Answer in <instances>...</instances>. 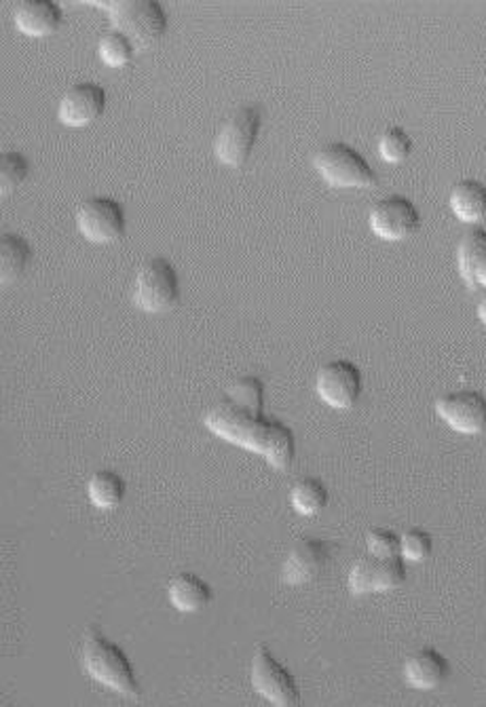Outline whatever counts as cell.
<instances>
[{
  "mask_svg": "<svg viewBox=\"0 0 486 707\" xmlns=\"http://www.w3.org/2000/svg\"><path fill=\"white\" fill-rule=\"evenodd\" d=\"M413 151V137L402 125H389L379 137V153L391 163L402 161Z\"/></svg>",
  "mask_w": 486,
  "mask_h": 707,
  "instance_id": "cell-25",
  "label": "cell"
},
{
  "mask_svg": "<svg viewBox=\"0 0 486 707\" xmlns=\"http://www.w3.org/2000/svg\"><path fill=\"white\" fill-rule=\"evenodd\" d=\"M250 680L260 697H264L273 706L292 707L300 704V688L296 678L264 644H259L252 655Z\"/></svg>",
  "mask_w": 486,
  "mask_h": 707,
  "instance_id": "cell-7",
  "label": "cell"
},
{
  "mask_svg": "<svg viewBox=\"0 0 486 707\" xmlns=\"http://www.w3.org/2000/svg\"><path fill=\"white\" fill-rule=\"evenodd\" d=\"M81 666L92 680L102 686L123 695V697H142V686L138 682L135 670L131 666L128 652L117 643L104 636V632L90 625L81 643Z\"/></svg>",
  "mask_w": 486,
  "mask_h": 707,
  "instance_id": "cell-2",
  "label": "cell"
},
{
  "mask_svg": "<svg viewBox=\"0 0 486 707\" xmlns=\"http://www.w3.org/2000/svg\"><path fill=\"white\" fill-rule=\"evenodd\" d=\"M457 266L470 288H485L486 290L485 228L476 226L463 235V239L459 241V248H457Z\"/></svg>",
  "mask_w": 486,
  "mask_h": 707,
  "instance_id": "cell-17",
  "label": "cell"
},
{
  "mask_svg": "<svg viewBox=\"0 0 486 707\" xmlns=\"http://www.w3.org/2000/svg\"><path fill=\"white\" fill-rule=\"evenodd\" d=\"M478 317L486 323V290L483 291V296L478 300Z\"/></svg>",
  "mask_w": 486,
  "mask_h": 707,
  "instance_id": "cell-28",
  "label": "cell"
},
{
  "mask_svg": "<svg viewBox=\"0 0 486 707\" xmlns=\"http://www.w3.org/2000/svg\"><path fill=\"white\" fill-rule=\"evenodd\" d=\"M454 216L463 223L476 225L486 218V184L476 178H461L451 191Z\"/></svg>",
  "mask_w": 486,
  "mask_h": 707,
  "instance_id": "cell-19",
  "label": "cell"
},
{
  "mask_svg": "<svg viewBox=\"0 0 486 707\" xmlns=\"http://www.w3.org/2000/svg\"><path fill=\"white\" fill-rule=\"evenodd\" d=\"M87 494L97 510H115L126 496V480L112 469H102L87 483Z\"/></svg>",
  "mask_w": 486,
  "mask_h": 707,
  "instance_id": "cell-22",
  "label": "cell"
},
{
  "mask_svg": "<svg viewBox=\"0 0 486 707\" xmlns=\"http://www.w3.org/2000/svg\"><path fill=\"white\" fill-rule=\"evenodd\" d=\"M436 412L459 433H481L486 429V395L474 388H459L436 399Z\"/></svg>",
  "mask_w": 486,
  "mask_h": 707,
  "instance_id": "cell-11",
  "label": "cell"
},
{
  "mask_svg": "<svg viewBox=\"0 0 486 707\" xmlns=\"http://www.w3.org/2000/svg\"><path fill=\"white\" fill-rule=\"evenodd\" d=\"M205 427L239 448L257 452L275 469H288L296 456L291 427L264 415V383L246 374L227 386L225 397L203 418Z\"/></svg>",
  "mask_w": 486,
  "mask_h": 707,
  "instance_id": "cell-1",
  "label": "cell"
},
{
  "mask_svg": "<svg viewBox=\"0 0 486 707\" xmlns=\"http://www.w3.org/2000/svg\"><path fill=\"white\" fill-rule=\"evenodd\" d=\"M106 108V89L94 81L70 85L58 104V117L68 125H85L97 119Z\"/></svg>",
  "mask_w": 486,
  "mask_h": 707,
  "instance_id": "cell-14",
  "label": "cell"
},
{
  "mask_svg": "<svg viewBox=\"0 0 486 707\" xmlns=\"http://www.w3.org/2000/svg\"><path fill=\"white\" fill-rule=\"evenodd\" d=\"M366 547L372 555H398L400 553V537L388 528H372L366 535Z\"/></svg>",
  "mask_w": 486,
  "mask_h": 707,
  "instance_id": "cell-27",
  "label": "cell"
},
{
  "mask_svg": "<svg viewBox=\"0 0 486 707\" xmlns=\"http://www.w3.org/2000/svg\"><path fill=\"white\" fill-rule=\"evenodd\" d=\"M330 492L320 478L307 476L296 480L291 490V503L294 512L300 515L322 514L328 505Z\"/></svg>",
  "mask_w": 486,
  "mask_h": 707,
  "instance_id": "cell-21",
  "label": "cell"
},
{
  "mask_svg": "<svg viewBox=\"0 0 486 707\" xmlns=\"http://www.w3.org/2000/svg\"><path fill=\"white\" fill-rule=\"evenodd\" d=\"M400 553L408 562H425L434 553V539L422 528H411L400 539Z\"/></svg>",
  "mask_w": 486,
  "mask_h": 707,
  "instance_id": "cell-26",
  "label": "cell"
},
{
  "mask_svg": "<svg viewBox=\"0 0 486 707\" xmlns=\"http://www.w3.org/2000/svg\"><path fill=\"white\" fill-rule=\"evenodd\" d=\"M31 173V163L28 159L17 153V151H7L0 157V191L9 193L17 189Z\"/></svg>",
  "mask_w": 486,
  "mask_h": 707,
  "instance_id": "cell-24",
  "label": "cell"
},
{
  "mask_svg": "<svg viewBox=\"0 0 486 707\" xmlns=\"http://www.w3.org/2000/svg\"><path fill=\"white\" fill-rule=\"evenodd\" d=\"M167 598L176 611L199 612L212 602L214 591H212L210 583L201 579L199 575L182 573L169 580Z\"/></svg>",
  "mask_w": 486,
  "mask_h": 707,
  "instance_id": "cell-18",
  "label": "cell"
},
{
  "mask_svg": "<svg viewBox=\"0 0 486 707\" xmlns=\"http://www.w3.org/2000/svg\"><path fill=\"white\" fill-rule=\"evenodd\" d=\"M449 674H451L449 659L431 646L419 648L404 663V678H406L408 686L419 688V691L438 688L449 678Z\"/></svg>",
  "mask_w": 486,
  "mask_h": 707,
  "instance_id": "cell-15",
  "label": "cell"
},
{
  "mask_svg": "<svg viewBox=\"0 0 486 707\" xmlns=\"http://www.w3.org/2000/svg\"><path fill=\"white\" fill-rule=\"evenodd\" d=\"M406 580V564L404 558L398 555H372L359 558L354 568L349 571V591L354 596H366V594H381L391 591Z\"/></svg>",
  "mask_w": 486,
  "mask_h": 707,
  "instance_id": "cell-10",
  "label": "cell"
},
{
  "mask_svg": "<svg viewBox=\"0 0 486 707\" xmlns=\"http://www.w3.org/2000/svg\"><path fill=\"white\" fill-rule=\"evenodd\" d=\"M97 51L102 56L104 62L112 65L128 64L133 58L135 51V43L131 40L128 34L119 28H110L99 36L97 43Z\"/></svg>",
  "mask_w": 486,
  "mask_h": 707,
  "instance_id": "cell-23",
  "label": "cell"
},
{
  "mask_svg": "<svg viewBox=\"0 0 486 707\" xmlns=\"http://www.w3.org/2000/svg\"><path fill=\"white\" fill-rule=\"evenodd\" d=\"M316 388L328 406L352 408L361 393V370L349 359H332L320 368Z\"/></svg>",
  "mask_w": 486,
  "mask_h": 707,
  "instance_id": "cell-12",
  "label": "cell"
},
{
  "mask_svg": "<svg viewBox=\"0 0 486 707\" xmlns=\"http://www.w3.org/2000/svg\"><path fill=\"white\" fill-rule=\"evenodd\" d=\"M313 165L334 187H372L379 180L368 159L341 140L322 144L313 155Z\"/></svg>",
  "mask_w": 486,
  "mask_h": 707,
  "instance_id": "cell-5",
  "label": "cell"
},
{
  "mask_svg": "<svg viewBox=\"0 0 486 707\" xmlns=\"http://www.w3.org/2000/svg\"><path fill=\"white\" fill-rule=\"evenodd\" d=\"M262 128V112L257 104L233 108L214 133V153L227 165L239 167L248 161Z\"/></svg>",
  "mask_w": 486,
  "mask_h": 707,
  "instance_id": "cell-4",
  "label": "cell"
},
{
  "mask_svg": "<svg viewBox=\"0 0 486 707\" xmlns=\"http://www.w3.org/2000/svg\"><path fill=\"white\" fill-rule=\"evenodd\" d=\"M33 260L31 243L17 232H2L0 237V279L4 284L24 275Z\"/></svg>",
  "mask_w": 486,
  "mask_h": 707,
  "instance_id": "cell-20",
  "label": "cell"
},
{
  "mask_svg": "<svg viewBox=\"0 0 486 707\" xmlns=\"http://www.w3.org/2000/svg\"><path fill=\"white\" fill-rule=\"evenodd\" d=\"M76 228L94 243H110L126 232V212L121 203L108 194H92L76 207Z\"/></svg>",
  "mask_w": 486,
  "mask_h": 707,
  "instance_id": "cell-8",
  "label": "cell"
},
{
  "mask_svg": "<svg viewBox=\"0 0 486 707\" xmlns=\"http://www.w3.org/2000/svg\"><path fill=\"white\" fill-rule=\"evenodd\" d=\"M11 15L22 33L33 36L54 33L64 20V11L56 0H20L13 4Z\"/></svg>",
  "mask_w": 486,
  "mask_h": 707,
  "instance_id": "cell-16",
  "label": "cell"
},
{
  "mask_svg": "<svg viewBox=\"0 0 486 707\" xmlns=\"http://www.w3.org/2000/svg\"><path fill=\"white\" fill-rule=\"evenodd\" d=\"M99 7L108 11L112 28L123 31L135 45H151L167 31V13L159 0H115Z\"/></svg>",
  "mask_w": 486,
  "mask_h": 707,
  "instance_id": "cell-6",
  "label": "cell"
},
{
  "mask_svg": "<svg viewBox=\"0 0 486 707\" xmlns=\"http://www.w3.org/2000/svg\"><path fill=\"white\" fill-rule=\"evenodd\" d=\"M131 300L149 313L174 309L180 300V279L176 266L163 256L146 260L135 273Z\"/></svg>",
  "mask_w": 486,
  "mask_h": 707,
  "instance_id": "cell-3",
  "label": "cell"
},
{
  "mask_svg": "<svg viewBox=\"0 0 486 707\" xmlns=\"http://www.w3.org/2000/svg\"><path fill=\"white\" fill-rule=\"evenodd\" d=\"M368 225L381 239L402 241L419 230L422 214L406 194L391 193L370 207Z\"/></svg>",
  "mask_w": 486,
  "mask_h": 707,
  "instance_id": "cell-9",
  "label": "cell"
},
{
  "mask_svg": "<svg viewBox=\"0 0 486 707\" xmlns=\"http://www.w3.org/2000/svg\"><path fill=\"white\" fill-rule=\"evenodd\" d=\"M328 560H330L328 543L316 537H305L292 547L282 566V580L288 585H303L318 579L324 573Z\"/></svg>",
  "mask_w": 486,
  "mask_h": 707,
  "instance_id": "cell-13",
  "label": "cell"
}]
</instances>
